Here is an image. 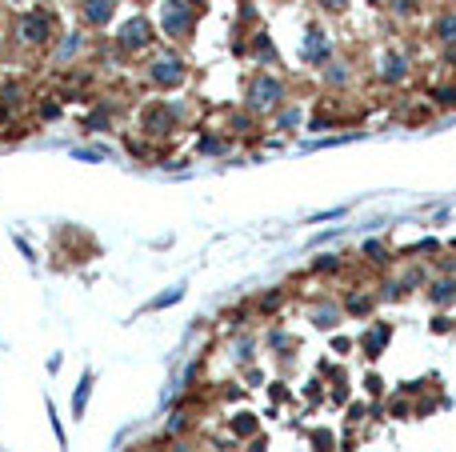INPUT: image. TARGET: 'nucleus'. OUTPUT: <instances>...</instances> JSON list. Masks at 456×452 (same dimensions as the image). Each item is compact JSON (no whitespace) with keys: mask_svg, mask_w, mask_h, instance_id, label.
<instances>
[{"mask_svg":"<svg viewBox=\"0 0 456 452\" xmlns=\"http://www.w3.org/2000/svg\"><path fill=\"white\" fill-rule=\"evenodd\" d=\"M140 128L148 132V136H164V132H172L176 128V112H172V104H144V112H140Z\"/></svg>","mask_w":456,"mask_h":452,"instance_id":"39448f33","label":"nucleus"},{"mask_svg":"<svg viewBox=\"0 0 456 452\" xmlns=\"http://www.w3.org/2000/svg\"><path fill=\"white\" fill-rule=\"evenodd\" d=\"M184 60L181 56H172V52H160V56H152L148 60V80L157 84V88H176L184 80Z\"/></svg>","mask_w":456,"mask_h":452,"instance_id":"7ed1b4c3","label":"nucleus"},{"mask_svg":"<svg viewBox=\"0 0 456 452\" xmlns=\"http://www.w3.org/2000/svg\"><path fill=\"white\" fill-rule=\"evenodd\" d=\"M192 24H196V12H192V4L188 0H164V16H160V28H164V36H188L192 32Z\"/></svg>","mask_w":456,"mask_h":452,"instance_id":"f03ea898","label":"nucleus"},{"mask_svg":"<svg viewBox=\"0 0 456 452\" xmlns=\"http://www.w3.org/2000/svg\"><path fill=\"white\" fill-rule=\"evenodd\" d=\"M148 45H152V24L144 21V16H133V21L116 32V48H120V52H128V56L144 52Z\"/></svg>","mask_w":456,"mask_h":452,"instance_id":"20e7f679","label":"nucleus"},{"mask_svg":"<svg viewBox=\"0 0 456 452\" xmlns=\"http://www.w3.org/2000/svg\"><path fill=\"white\" fill-rule=\"evenodd\" d=\"M172 300H181V288H172V292L157 296V300H152V309H164V305H172Z\"/></svg>","mask_w":456,"mask_h":452,"instance_id":"9d476101","label":"nucleus"},{"mask_svg":"<svg viewBox=\"0 0 456 452\" xmlns=\"http://www.w3.org/2000/svg\"><path fill=\"white\" fill-rule=\"evenodd\" d=\"M89 396H92V372H84V377H80V388L72 392V416H76V420L84 416V408H89Z\"/></svg>","mask_w":456,"mask_h":452,"instance_id":"6e6552de","label":"nucleus"},{"mask_svg":"<svg viewBox=\"0 0 456 452\" xmlns=\"http://www.w3.org/2000/svg\"><path fill=\"white\" fill-rule=\"evenodd\" d=\"M16 36H21L28 48H48L56 40V21H52V12L45 8H28L21 21H16Z\"/></svg>","mask_w":456,"mask_h":452,"instance_id":"f257e3e1","label":"nucleus"},{"mask_svg":"<svg viewBox=\"0 0 456 452\" xmlns=\"http://www.w3.org/2000/svg\"><path fill=\"white\" fill-rule=\"evenodd\" d=\"M137 4H148V0H137Z\"/></svg>","mask_w":456,"mask_h":452,"instance_id":"9b49d317","label":"nucleus"},{"mask_svg":"<svg viewBox=\"0 0 456 452\" xmlns=\"http://www.w3.org/2000/svg\"><path fill=\"white\" fill-rule=\"evenodd\" d=\"M116 16V0H80V24L84 28H109Z\"/></svg>","mask_w":456,"mask_h":452,"instance_id":"423d86ee","label":"nucleus"},{"mask_svg":"<svg viewBox=\"0 0 456 452\" xmlns=\"http://www.w3.org/2000/svg\"><path fill=\"white\" fill-rule=\"evenodd\" d=\"M276 96H280V84H276V80H269V76H260V80L252 84V104H256V108H269V104H276Z\"/></svg>","mask_w":456,"mask_h":452,"instance_id":"0eeeda50","label":"nucleus"},{"mask_svg":"<svg viewBox=\"0 0 456 452\" xmlns=\"http://www.w3.org/2000/svg\"><path fill=\"white\" fill-rule=\"evenodd\" d=\"M109 124H113V112H109V104H100L96 112H89V117H84V128H89V132H104Z\"/></svg>","mask_w":456,"mask_h":452,"instance_id":"1a4fd4ad","label":"nucleus"}]
</instances>
